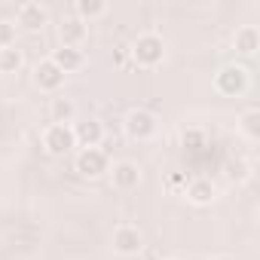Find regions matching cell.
<instances>
[{
  "mask_svg": "<svg viewBox=\"0 0 260 260\" xmlns=\"http://www.w3.org/2000/svg\"><path fill=\"white\" fill-rule=\"evenodd\" d=\"M128 55H132V61L138 68H156L162 58H166V43L159 34H141L132 49H128Z\"/></svg>",
  "mask_w": 260,
  "mask_h": 260,
  "instance_id": "cell-1",
  "label": "cell"
},
{
  "mask_svg": "<svg viewBox=\"0 0 260 260\" xmlns=\"http://www.w3.org/2000/svg\"><path fill=\"white\" fill-rule=\"evenodd\" d=\"M122 125H125V135L132 138V141H147V138L156 135V116L150 110H141V107L128 110Z\"/></svg>",
  "mask_w": 260,
  "mask_h": 260,
  "instance_id": "cell-2",
  "label": "cell"
},
{
  "mask_svg": "<svg viewBox=\"0 0 260 260\" xmlns=\"http://www.w3.org/2000/svg\"><path fill=\"white\" fill-rule=\"evenodd\" d=\"M214 89L220 92V95H242L245 89H248V71L242 68V64H226V68H220L217 74H214Z\"/></svg>",
  "mask_w": 260,
  "mask_h": 260,
  "instance_id": "cell-3",
  "label": "cell"
},
{
  "mask_svg": "<svg viewBox=\"0 0 260 260\" xmlns=\"http://www.w3.org/2000/svg\"><path fill=\"white\" fill-rule=\"evenodd\" d=\"M43 147H46V153H52V156H64V153H71L74 147H77V141H74V128L71 125H49L46 128V135H43Z\"/></svg>",
  "mask_w": 260,
  "mask_h": 260,
  "instance_id": "cell-4",
  "label": "cell"
},
{
  "mask_svg": "<svg viewBox=\"0 0 260 260\" xmlns=\"http://www.w3.org/2000/svg\"><path fill=\"white\" fill-rule=\"evenodd\" d=\"M77 172L83 178H101L107 172V153L98 147H86L77 153Z\"/></svg>",
  "mask_w": 260,
  "mask_h": 260,
  "instance_id": "cell-5",
  "label": "cell"
},
{
  "mask_svg": "<svg viewBox=\"0 0 260 260\" xmlns=\"http://www.w3.org/2000/svg\"><path fill=\"white\" fill-rule=\"evenodd\" d=\"M144 248V239H141V230L138 226H119L113 233V251L116 254H125V257H132Z\"/></svg>",
  "mask_w": 260,
  "mask_h": 260,
  "instance_id": "cell-6",
  "label": "cell"
},
{
  "mask_svg": "<svg viewBox=\"0 0 260 260\" xmlns=\"http://www.w3.org/2000/svg\"><path fill=\"white\" fill-rule=\"evenodd\" d=\"M74 128V141L86 150V147H98L101 144V138H104V125L98 122V119H83V122H77V125H71Z\"/></svg>",
  "mask_w": 260,
  "mask_h": 260,
  "instance_id": "cell-7",
  "label": "cell"
},
{
  "mask_svg": "<svg viewBox=\"0 0 260 260\" xmlns=\"http://www.w3.org/2000/svg\"><path fill=\"white\" fill-rule=\"evenodd\" d=\"M61 74H74V71H80L83 64H86V55H83V49H74V46H58L55 52H52V58H49Z\"/></svg>",
  "mask_w": 260,
  "mask_h": 260,
  "instance_id": "cell-8",
  "label": "cell"
},
{
  "mask_svg": "<svg viewBox=\"0 0 260 260\" xmlns=\"http://www.w3.org/2000/svg\"><path fill=\"white\" fill-rule=\"evenodd\" d=\"M34 83L43 89V92H58L61 89V83H64V74L46 58V61H40L37 68H34Z\"/></svg>",
  "mask_w": 260,
  "mask_h": 260,
  "instance_id": "cell-9",
  "label": "cell"
},
{
  "mask_svg": "<svg viewBox=\"0 0 260 260\" xmlns=\"http://www.w3.org/2000/svg\"><path fill=\"white\" fill-rule=\"evenodd\" d=\"M138 184H141V169L135 162L122 159V162L113 166V187L116 190H135Z\"/></svg>",
  "mask_w": 260,
  "mask_h": 260,
  "instance_id": "cell-10",
  "label": "cell"
},
{
  "mask_svg": "<svg viewBox=\"0 0 260 260\" xmlns=\"http://www.w3.org/2000/svg\"><path fill=\"white\" fill-rule=\"evenodd\" d=\"M58 34H61V46L80 49V43L86 40V22H80L77 16H68V19H61V25H58Z\"/></svg>",
  "mask_w": 260,
  "mask_h": 260,
  "instance_id": "cell-11",
  "label": "cell"
},
{
  "mask_svg": "<svg viewBox=\"0 0 260 260\" xmlns=\"http://www.w3.org/2000/svg\"><path fill=\"white\" fill-rule=\"evenodd\" d=\"M16 19H19V25L25 28V31H37V28H43L46 25V10L40 7V4H22L19 7V13H16Z\"/></svg>",
  "mask_w": 260,
  "mask_h": 260,
  "instance_id": "cell-12",
  "label": "cell"
},
{
  "mask_svg": "<svg viewBox=\"0 0 260 260\" xmlns=\"http://www.w3.org/2000/svg\"><path fill=\"white\" fill-rule=\"evenodd\" d=\"M184 193H187V199H190L193 205H211V202H214V184H211L208 178H196V181H187Z\"/></svg>",
  "mask_w": 260,
  "mask_h": 260,
  "instance_id": "cell-13",
  "label": "cell"
},
{
  "mask_svg": "<svg viewBox=\"0 0 260 260\" xmlns=\"http://www.w3.org/2000/svg\"><path fill=\"white\" fill-rule=\"evenodd\" d=\"M233 43H236V52H242V55H254V52L260 49V31H257L254 25H245V28L236 31Z\"/></svg>",
  "mask_w": 260,
  "mask_h": 260,
  "instance_id": "cell-14",
  "label": "cell"
},
{
  "mask_svg": "<svg viewBox=\"0 0 260 260\" xmlns=\"http://www.w3.org/2000/svg\"><path fill=\"white\" fill-rule=\"evenodd\" d=\"M49 113H52V122H55V125H68V122L77 116V104H74L71 98L58 95V98H52V104H49Z\"/></svg>",
  "mask_w": 260,
  "mask_h": 260,
  "instance_id": "cell-15",
  "label": "cell"
},
{
  "mask_svg": "<svg viewBox=\"0 0 260 260\" xmlns=\"http://www.w3.org/2000/svg\"><path fill=\"white\" fill-rule=\"evenodd\" d=\"M74 13H77L80 22H92V19H98V16L107 13V4H104V0H77Z\"/></svg>",
  "mask_w": 260,
  "mask_h": 260,
  "instance_id": "cell-16",
  "label": "cell"
},
{
  "mask_svg": "<svg viewBox=\"0 0 260 260\" xmlns=\"http://www.w3.org/2000/svg\"><path fill=\"white\" fill-rule=\"evenodd\" d=\"M239 128H242L248 138H260V110H257V107L245 110V113L239 116Z\"/></svg>",
  "mask_w": 260,
  "mask_h": 260,
  "instance_id": "cell-17",
  "label": "cell"
},
{
  "mask_svg": "<svg viewBox=\"0 0 260 260\" xmlns=\"http://www.w3.org/2000/svg\"><path fill=\"white\" fill-rule=\"evenodd\" d=\"M22 68V52L16 46L0 49V74H16Z\"/></svg>",
  "mask_w": 260,
  "mask_h": 260,
  "instance_id": "cell-18",
  "label": "cell"
},
{
  "mask_svg": "<svg viewBox=\"0 0 260 260\" xmlns=\"http://www.w3.org/2000/svg\"><path fill=\"white\" fill-rule=\"evenodd\" d=\"M181 147H184V150H199V147H205V132H202V128H184Z\"/></svg>",
  "mask_w": 260,
  "mask_h": 260,
  "instance_id": "cell-19",
  "label": "cell"
},
{
  "mask_svg": "<svg viewBox=\"0 0 260 260\" xmlns=\"http://www.w3.org/2000/svg\"><path fill=\"white\" fill-rule=\"evenodd\" d=\"M16 46V25L13 22H0V49Z\"/></svg>",
  "mask_w": 260,
  "mask_h": 260,
  "instance_id": "cell-20",
  "label": "cell"
},
{
  "mask_svg": "<svg viewBox=\"0 0 260 260\" xmlns=\"http://www.w3.org/2000/svg\"><path fill=\"white\" fill-rule=\"evenodd\" d=\"M169 187H172V190H181V187H187V178H184L181 172H175V175L169 178Z\"/></svg>",
  "mask_w": 260,
  "mask_h": 260,
  "instance_id": "cell-21",
  "label": "cell"
},
{
  "mask_svg": "<svg viewBox=\"0 0 260 260\" xmlns=\"http://www.w3.org/2000/svg\"><path fill=\"white\" fill-rule=\"evenodd\" d=\"M125 58H128V49H119L116 52V64H125Z\"/></svg>",
  "mask_w": 260,
  "mask_h": 260,
  "instance_id": "cell-22",
  "label": "cell"
},
{
  "mask_svg": "<svg viewBox=\"0 0 260 260\" xmlns=\"http://www.w3.org/2000/svg\"><path fill=\"white\" fill-rule=\"evenodd\" d=\"M211 260H236V257H230V254H217V257H211Z\"/></svg>",
  "mask_w": 260,
  "mask_h": 260,
  "instance_id": "cell-23",
  "label": "cell"
}]
</instances>
